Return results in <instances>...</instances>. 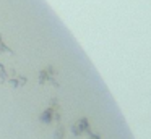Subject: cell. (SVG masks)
Segmentation results:
<instances>
[{
    "label": "cell",
    "mask_w": 151,
    "mask_h": 139,
    "mask_svg": "<svg viewBox=\"0 0 151 139\" xmlns=\"http://www.w3.org/2000/svg\"><path fill=\"white\" fill-rule=\"evenodd\" d=\"M89 131V121L86 118H80L75 121V125H72V133L75 136H81L83 133Z\"/></svg>",
    "instance_id": "cell-1"
},
{
    "label": "cell",
    "mask_w": 151,
    "mask_h": 139,
    "mask_svg": "<svg viewBox=\"0 0 151 139\" xmlns=\"http://www.w3.org/2000/svg\"><path fill=\"white\" fill-rule=\"evenodd\" d=\"M63 134H65V128H63L62 123H57V128L54 131V139H62Z\"/></svg>",
    "instance_id": "cell-2"
},
{
    "label": "cell",
    "mask_w": 151,
    "mask_h": 139,
    "mask_svg": "<svg viewBox=\"0 0 151 139\" xmlns=\"http://www.w3.org/2000/svg\"><path fill=\"white\" fill-rule=\"evenodd\" d=\"M5 79H7V74H5V68H4V65H0V83H4Z\"/></svg>",
    "instance_id": "cell-3"
},
{
    "label": "cell",
    "mask_w": 151,
    "mask_h": 139,
    "mask_svg": "<svg viewBox=\"0 0 151 139\" xmlns=\"http://www.w3.org/2000/svg\"><path fill=\"white\" fill-rule=\"evenodd\" d=\"M88 134H89V139H101V136L98 133H91V129L88 131Z\"/></svg>",
    "instance_id": "cell-4"
}]
</instances>
